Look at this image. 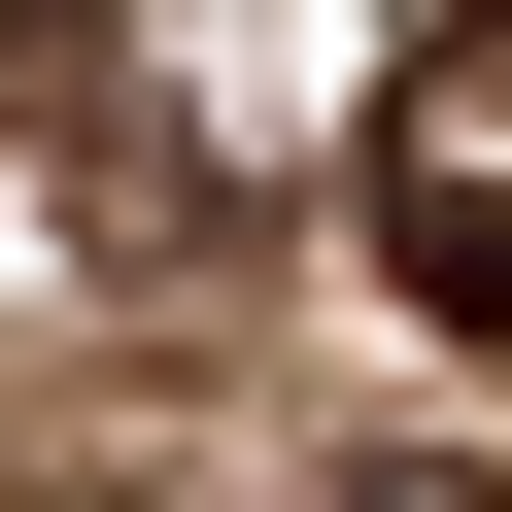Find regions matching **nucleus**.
Listing matches in <instances>:
<instances>
[{
	"instance_id": "obj_1",
	"label": "nucleus",
	"mask_w": 512,
	"mask_h": 512,
	"mask_svg": "<svg viewBox=\"0 0 512 512\" xmlns=\"http://www.w3.org/2000/svg\"><path fill=\"white\" fill-rule=\"evenodd\" d=\"M376 274L444 342H512V0H444V35L376 69Z\"/></svg>"
},
{
	"instance_id": "obj_2",
	"label": "nucleus",
	"mask_w": 512,
	"mask_h": 512,
	"mask_svg": "<svg viewBox=\"0 0 512 512\" xmlns=\"http://www.w3.org/2000/svg\"><path fill=\"white\" fill-rule=\"evenodd\" d=\"M342 512H512V478H478V444H376V478H342Z\"/></svg>"
}]
</instances>
